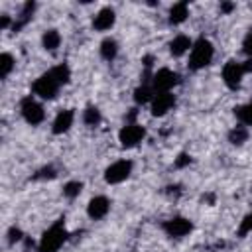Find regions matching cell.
<instances>
[{
    "label": "cell",
    "instance_id": "obj_7",
    "mask_svg": "<svg viewBox=\"0 0 252 252\" xmlns=\"http://www.w3.org/2000/svg\"><path fill=\"white\" fill-rule=\"evenodd\" d=\"M175 85H179V75L171 69H159L152 75V87L156 93H171Z\"/></svg>",
    "mask_w": 252,
    "mask_h": 252
},
{
    "label": "cell",
    "instance_id": "obj_33",
    "mask_svg": "<svg viewBox=\"0 0 252 252\" xmlns=\"http://www.w3.org/2000/svg\"><path fill=\"white\" fill-rule=\"evenodd\" d=\"M242 67H244V73H252V59H246L242 63Z\"/></svg>",
    "mask_w": 252,
    "mask_h": 252
},
{
    "label": "cell",
    "instance_id": "obj_3",
    "mask_svg": "<svg viewBox=\"0 0 252 252\" xmlns=\"http://www.w3.org/2000/svg\"><path fill=\"white\" fill-rule=\"evenodd\" d=\"M61 87H63V83L57 79V75L53 73V69H49V71H45L43 75H39L33 81L32 91H33L35 96H39L43 100H53L57 96V93H59Z\"/></svg>",
    "mask_w": 252,
    "mask_h": 252
},
{
    "label": "cell",
    "instance_id": "obj_14",
    "mask_svg": "<svg viewBox=\"0 0 252 252\" xmlns=\"http://www.w3.org/2000/svg\"><path fill=\"white\" fill-rule=\"evenodd\" d=\"M114 22H116V14H114L112 8L106 6V8H100L96 12V16L93 18V28L98 30V32H106L114 26Z\"/></svg>",
    "mask_w": 252,
    "mask_h": 252
},
{
    "label": "cell",
    "instance_id": "obj_6",
    "mask_svg": "<svg viewBox=\"0 0 252 252\" xmlns=\"http://www.w3.org/2000/svg\"><path fill=\"white\" fill-rule=\"evenodd\" d=\"M130 173H132V161L130 159H118L104 169V181L110 185H116V183L126 181L130 177Z\"/></svg>",
    "mask_w": 252,
    "mask_h": 252
},
{
    "label": "cell",
    "instance_id": "obj_16",
    "mask_svg": "<svg viewBox=\"0 0 252 252\" xmlns=\"http://www.w3.org/2000/svg\"><path fill=\"white\" fill-rule=\"evenodd\" d=\"M33 12H35V2H26V4L22 6V12L16 16V20H14V24H12V30H14V32L22 30V28L33 18Z\"/></svg>",
    "mask_w": 252,
    "mask_h": 252
},
{
    "label": "cell",
    "instance_id": "obj_30",
    "mask_svg": "<svg viewBox=\"0 0 252 252\" xmlns=\"http://www.w3.org/2000/svg\"><path fill=\"white\" fill-rule=\"evenodd\" d=\"M191 163V156L189 154H179L177 158H175V167H185V165H189Z\"/></svg>",
    "mask_w": 252,
    "mask_h": 252
},
{
    "label": "cell",
    "instance_id": "obj_12",
    "mask_svg": "<svg viewBox=\"0 0 252 252\" xmlns=\"http://www.w3.org/2000/svg\"><path fill=\"white\" fill-rule=\"evenodd\" d=\"M154 96H156V91L152 87V75L146 73L144 75V81L134 91V100H136V104H146V102H152Z\"/></svg>",
    "mask_w": 252,
    "mask_h": 252
},
{
    "label": "cell",
    "instance_id": "obj_1",
    "mask_svg": "<svg viewBox=\"0 0 252 252\" xmlns=\"http://www.w3.org/2000/svg\"><path fill=\"white\" fill-rule=\"evenodd\" d=\"M67 226H65V219H57L39 238L37 242V252H57L65 242H67Z\"/></svg>",
    "mask_w": 252,
    "mask_h": 252
},
{
    "label": "cell",
    "instance_id": "obj_22",
    "mask_svg": "<svg viewBox=\"0 0 252 252\" xmlns=\"http://www.w3.org/2000/svg\"><path fill=\"white\" fill-rule=\"evenodd\" d=\"M100 120H102V116H100V110H98L96 106H87V108L83 110V122H85L87 126L94 128V126L100 124Z\"/></svg>",
    "mask_w": 252,
    "mask_h": 252
},
{
    "label": "cell",
    "instance_id": "obj_5",
    "mask_svg": "<svg viewBox=\"0 0 252 252\" xmlns=\"http://www.w3.org/2000/svg\"><path fill=\"white\" fill-rule=\"evenodd\" d=\"M146 138V128L138 122H126L118 132V142L122 148H136Z\"/></svg>",
    "mask_w": 252,
    "mask_h": 252
},
{
    "label": "cell",
    "instance_id": "obj_17",
    "mask_svg": "<svg viewBox=\"0 0 252 252\" xmlns=\"http://www.w3.org/2000/svg\"><path fill=\"white\" fill-rule=\"evenodd\" d=\"M189 16V6L187 2H177L169 8V24L177 26V24H183Z\"/></svg>",
    "mask_w": 252,
    "mask_h": 252
},
{
    "label": "cell",
    "instance_id": "obj_29",
    "mask_svg": "<svg viewBox=\"0 0 252 252\" xmlns=\"http://www.w3.org/2000/svg\"><path fill=\"white\" fill-rule=\"evenodd\" d=\"M22 238H24V234H22V230H20V228L12 226V228L8 230V242H10V244H16V242H20Z\"/></svg>",
    "mask_w": 252,
    "mask_h": 252
},
{
    "label": "cell",
    "instance_id": "obj_27",
    "mask_svg": "<svg viewBox=\"0 0 252 252\" xmlns=\"http://www.w3.org/2000/svg\"><path fill=\"white\" fill-rule=\"evenodd\" d=\"M55 175H57L55 167H53V165H45V167H41V169L33 175V179H53Z\"/></svg>",
    "mask_w": 252,
    "mask_h": 252
},
{
    "label": "cell",
    "instance_id": "obj_9",
    "mask_svg": "<svg viewBox=\"0 0 252 252\" xmlns=\"http://www.w3.org/2000/svg\"><path fill=\"white\" fill-rule=\"evenodd\" d=\"M161 228H163V232H165L167 236H171V238H181V236H187V234L193 230V222H191L189 219H185V217H173V219L165 220V222L161 224Z\"/></svg>",
    "mask_w": 252,
    "mask_h": 252
},
{
    "label": "cell",
    "instance_id": "obj_21",
    "mask_svg": "<svg viewBox=\"0 0 252 252\" xmlns=\"http://www.w3.org/2000/svg\"><path fill=\"white\" fill-rule=\"evenodd\" d=\"M246 140H248V128L242 126V124L234 126V128L228 132V142L234 144V146H242Z\"/></svg>",
    "mask_w": 252,
    "mask_h": 252
},
{
    "label": "cell",
    "instance_id": "obj_23",
    "mask_svg": "<svg viewBox=\"0 0 252 252\" xmlns=\"http://www.w3.org/2000/svg\"><path fill=\"white\" fill-rule=\"evenodd\" d=\"M14 69V57L10 53H2L0 55V77L6 79Z\"/></svg>",
    "mask_w": 252,
    "mask_h": 252
},
{
    "label": "cell",
    "instance_id": "obj_28",
    "mask_svg": "<svg viewBox=\"0 0 252 252\" xmlns=\"http://www.w3.org/2000/svg\"><path fill=\"white\" fill-rule=\"evenodd\" d=\"M242 51L248 55V59H252V30L244 35V39H242Z\"/></svg>",
    "mask_w": 252,
    "mask_h": 252
},
{
    "label": "cell",
    "instance_id": "obj_24",
    "mask_svg": "<svg viewBox=\"0 0 252 252\" xmlns=\"http://www.w3.org/2000/svg\"><path fill=\"white\" fill-rule=\"evenodd\" d=\"M81 191H83V183H81V181H69V183H65V187H63V195H65L67 199L79 197Z\"/></svg>",
    "mask_w": 252,
    "mask_h": 252
},
{
    "label": "cell",
    "instance_id": "obj_11",
    "mask_svg": "<svg viewBox=\"0 0 252 252\" xmlns=\"http://www.w3.org/2000/svg\"><path fill=\"white\" fill-rule=\"evenodd\" d=\"M108 211H110V201H108L104 195L93 197V199L89 201V205H87V215H89L91 219H94V220L104 219V217L108 215Z\"/></svg>",
    "mask_w": 252,
    "mask_h": 252
},
{
    "label": "cell",
    "instance_id": "obj_18",
    "mask_svg": "<svg viewBox=\"0 0 252 252\" xmlns=\"http://www.w3.org/2000/svg\"><path fill=\"white\" fill-rule=\"evenodd\" d=\"M41 45L45 51H57V47L61 45V33L57 30H45L41 35Z\"/></svg>",
    "mask_w": 252,
    "mask_h": 252
},
{
    "label": "cell",
    "instance_id": "obj_32",
    "mask_svg": "<svg viewBox=\"0 0 252 252\" xmlns=\"http://www.w3.org/2000/svg\"><path fill=\"white\" fill-rule=\"evenodd\" d=\"M234 8V4H228V2H224V4H220V12H224V14H228L230 10Z\"/></svg>",
    "mask_w": 252,
    "mask_h": 252
},
{
    "label": "cell",
    "instance_id": "obj_20",
    "mask_svg": "<svg viewBox=\"0 0 252 252\" xmlns=\"http://www.w3.org/2000/svg\"><path fill=\"white\" fill-rule=\"evenodd\" d=\"M234 116H236V120L242 124V126H252V100L250 102H246V104H240V106H236L234 108Z\"/></svg>",
    "mask_w": 252,
    "mask_h": 252
},
{
    "label": "cell",
    "instance_id": "obj_2",
    "mask_svg": "<svg viewBox=\"0 0 252 252\" xmlns=\"http://www.w3.org/2000/svg\"><path fill=\"white\" fill-rule=\"evenodd\" d=\"M215 57V47L213 43L207 39V37H199L193 45H191V51H189V69L191 71H201L205 69L207 65H211Z\"/></svg>",
    "mask_w": 252,
    "mask_h": 252
},
{
    "label": "cell",
    "instance_id": "obj_31",
    "mask_svg": "<svg viewBox=\"0 0 252 252\" xmlns=\"http://www.w3.org/2000/svg\"><path fill=\"white\" fill-rule=\"evenodd\" d=\"M8 26H10V16H6V14H4V16L0 18V30H6Z\"/></svg>",
    "mask_w": 252,
    "mask_h": 252
},
{
    "label": "cell",
    "instance_id": "obj_15",
    "mask_svg": "<svg viewBox=\"0 0 252 252\" xmlns=\"http://www.w3.org/2000/svg\"><path fill=\"white\" fill-rule=\"evenodd\" d=\"M191 39L187 37V35H183V33H179V35H175L171 41H169V53L173 55V57H181L183 53H187L189 49H191Z\"/></svg>",
    "mask_w": 252,
    "mask_h": 252
},
{
    "label": "cell",
    "instance_id": "obj_8",
    "mask_svg": "<svg viewBox=\"0 0 252 252\" xmlns=\"http://www.w3.org/2000/svg\"><path fill=\"white\" fill-rule=\"evenodd\" d=\"M242 77H244L242 63H238L234 59H230V61L224 63V67H222V81H224V85L230 91H236L242 85Z\"/></svg>",
    "mask_w": 252,
    "mask_h": 252
},
{
    "label": "cell",
    "instance_id": "obj_19",
    "mask_svg": "<svg viewBox=\"0 0 252 252\" xmlns=\"http://www.w3.org/2000/svg\"><path fill=\"white\" fill-rule=\"evenodd\" d=\"M116 55H118V43H116V39L104 37L100 41V57L106 59V61H112Z\"/></svg>",
    "mask_w": 252,
    "mask_h": 252
},
{
    "label": "cell",
    "instance_id": "obj_4",
    "mask_svg": "<svg viewBox=\"0 0 252 252\" xmlns=\"http://www.w3.org/2000/svg\"><path fill=\"white\" fill-rule=\"evenodd\" d=\"M20 112H22L24 120H26L28 124H32V126H37V124H41V122L45 120V110H43L41 102H37L32 94H28V96L22 98V102H20Z\"/></svg>",
    "mask_w": 252,
    "mask_h": 252
},
{
    "label": "cell",
    "instance_id": "obj_26",
    "mask_svg": "<svg viewBox=\"0 0 252 252\" xmlns=\"http://www.w3.org/2000/svg\"><path fill=\"white\" fill-rule=\"evenodd\" d=\"M248 232H252V211L240 220V226H238V236H246Z\"/></svg>",
    "mask_w": 252,
    "mask_h": 252
},
{
    "label": "cell",
    "instance_id": "obj_10",
    "mask_svg": "<svg viewBox=\"0 0 252 252\" xmlns=\"http://www.w3.org/2000/svg\"><path fill=\"white\" fill-rule=\"evenodd\" d=\"M152 114L154 116H163L175 106V94L173 93H156L152 98Z\"/></svg>",
    "mask_w": 252,
    "mask_h": 252
},
{
    "label": "cell",
    "instance_id": "obj_13",
    "mask_svg": "<svg viewBox=\"0 0 252 252\" xmlns=\"http://www.w3.org/2000/svg\"><path fill=\"white\" fill-rule=\"evenodd\" d=\"M73 120H75V112H73V108L59 110L57 116L53 118V124H51L53 134H65V132H69V128L73 126Z\"/></svg>",
    "mask_w": 252,
    "mask_h": 252
},
{
    "label": "cell",
    "instance_id": "obj_25",
    "mask_svg": "<svg viewBox=\"0 0 252 252\" xmlns=\"http://www.w3.org/2000/svg\"><path fill=\"white\" fill-rule=\"evenodd\" d=\"M51 69H53V73L57 75V79H59L63 85L69 83V79H71V69H69L67 63H59V65H55V67H51Z\"/></svg>",
    "mask_w": 252,
    "mask_h": 252
}]
</instances>
